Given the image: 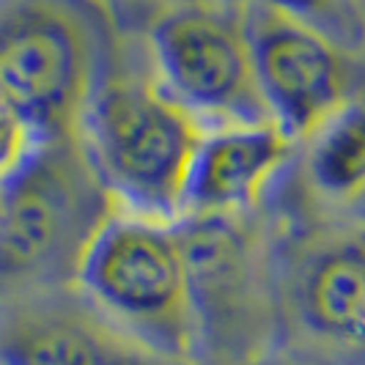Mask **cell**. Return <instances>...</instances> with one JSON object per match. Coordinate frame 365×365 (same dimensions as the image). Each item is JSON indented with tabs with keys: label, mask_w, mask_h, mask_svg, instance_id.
<instances>
[{
	"label": "cell",
	"mask_w": 365,
	"mask_h": 365,
	"mask_svg": "<svg viewBox=\"0 0 365 365\" xmlns=\"http://www.w3.org/2000/svg\"><path fill=\"white\" fill-rule=\"evenodd\" d=\"M201 121L163 86L113 72L83 115L77 140L115 212L154 222H179Z\"/></svg>",
	"instance_id": "6da1fadb"
},
{
	"label": "cell",
	"mask_w": 365,
	"mask_h": 365,
	"mask_svg": "<svg viewBox=\"0 0 365 365\" xmlns=\"http://www.w3.org/2000/svg\"><path fill=\"white\" fill-rule=\"evenodd\" d=\"M110 47L108 14L93 0H0V91L41 143L77 138Z\"/></svg>",
	"instance_id": "7a4b0ae2"
},
{
	"label": "cell",
	"mask_w": 365,
	"mask_h": 365,
	"mask_svg": "<svg viewBox=\"0 0 365 365\" xmlns=\"http://www.w3.org/2000/svg\"><path fill=\"white\" fill-rule=\"evenodd\" d=\"M74 280L132 344L168 360H192L203 346L190 261L176 222L115 212L86 247Z\"/></svg>",
	"instance_id": "3957f363"
},
{
	"label": "cell",
	"mask_w": 365,
	"mask_h": 365,
	"mask_svg": "<svg viewBox=\"0 0 365 365\" xmlns=\"http://www.w3.org/2000/svg\"><path fill=\"white\" fill-rule=\"evenodd\" d=\"M115 215L77 138L47 140L3 184L0 286L74 277L96 231Z\"/></svg>",
	"instance_id": "277c9868"
},
{
	"label": "cell",
	"mask_w": 365,
	"mask_h": 365,
	"mask_svg": "<svg viewBox=\"0 0 365 365\" xmlns=\"http://www.w3.org/2000/svg\"><path fill=\"white\" fill-rule=\"evenodd\" d=\"M148 44L160 86L201 127L274 124L239 6L220 9L198 0L168 9L151 22Z\"/></svg>",
	"instance_id": "5b68a950"
},
{
	"label": "cell",
	"mask_w": 365,
	"mask_h": 365,
	"mask_svg": "<svg viewBox=\"0 0 365 365\" xmlns=\"http://www.w3.org/2000/svg\"><path fill=\"white\" fill-rule=\"evenodd\" d=\"M272 269L280 319L305 346L365 360V225H313Z\"/></svg>",
	"instance_id": "8992f818"
},
{
	"label": "cell",
	"mask_w": 365,
	"mask_h": 365,
	"mask_svg": "<svg viewBox=\"0 0 365 365\" xmlns=\"http://www.w3.org/2000/svg\"><path fill=\"white\" fill-rule=\"evenodd\" d=\"M239 11L272 121L302 143L354 96L349 50L289 14L261 6H239Z\"/></svg>",
	"instance_id": "52a82bcc"
},
{
	"label": "cell",
	"mask_w": 365,
	"mask_h": 365,
	"mask_svg": "<svg viewBox=\"0 0 365 365\" xmlns=\"http://www.w3.org/2000/svg\"><path fill=\"white\" fill-rule=\"evenodd\" d=\"M234 217L179 220L184 250L192 274L203 341L225 327V338L242 346L250 338V319L261 302L264 269L258 267L253 237L239 228Z\"/></svg>",
	"instance_id": "ba28073f"
},
{
	"label": "cell",
	"mask_w": 365,
	"mask_h": 365,
	"mask_svg": "<svg viewBox=\"0 0 365 365\" xmlns=\"http://www.w3.org/2000/svg\"><path fill=\"white\" fill-rule=\"evenodd\" d=\"M294 157L297 140L277 124L203 135L187 182L184 217H231L253 209Z\"/></svg>",
	"instance_id": "9c48e42d"
},
{
	"label": "cell",
	"mask_w": 365,
	"mask_h": 365,
	"mask_svg": "<svg viewBox=\"0 0 365 365\" xmlns=\"http://www.w3.org/2000/svg\"><path fill=\"white\" fill-rule=\"evenodd\" d=\"M299 182L319 225H365V93H354L311 132Z\"/></svg>",
	"instance_id": "30bf717a"
},
{
	"label": "cell",
	"mask_w": 365,
	"mask_h": 365,
	"mask_svg": "<svg viewBox=\"0 0 365 365\" xmlns=\"http://www.w3.org/2000/svg\"><path fill=\"white\" fill-rule=\"evenodd\" d=\"M0 365H138V360L83 313L17 305L0 313Z\"/></svg>",
	"instance_id": "8fae6325"
},
{
	"label": "cell",
	"mask_w": 365,
	"mask_h": 365,
	"mask_svg": "<svg viewBox=\"0 0 365 365\" xmlns=\"http://www.w3.org/2000/svg\"><path fill=\"white\" fill-rule=\"evenodd\" d=\"M234 3L289 14L327 34L344 50H360L365 44V14L351 0H234Z\"/></svg>",
	"instance_id": "7c38bea8"
},
{
	"label": "cell",
	"mask_w": 365,
	"mask_h": 365,
	"mask_svg": "<svg viewBox=\"0 0 365 365\" xmlns=\"http://www.w3.org/2000/svg\"><path fill=\"white\" fill-rule=\"evenodd\" d=\"M41 140L25 121L17 105L0 91V184L11 182L28 160L36 154Z\"/></svg>",
	"instance_id": "4fadbf2b"
},
{
	"label": "cell",
	"mask_w": 365,
	"mask_h": 365,
	"mask_svg": "<svg viewBox=\"0 0 365 365\" xmlns=\"http://www.w3.org/2000/svg\"><path fill=\"white\" fill-rule=\"evenodd\" d=\"M135 3H148V6H151V0H135ZM154 3H160L163 11H168V9H176V6H184V3H198V0H154ZM163 11H160V14H163Z\"/></svg>",
	"instance_id": "5bb4252c"
},
{
	"label": "cell",
	"mask_w": 365,
	"mask_h": 365,
	"mask_svg": "<svg viewBox=\"0 0 365 365\" xmlns=\"http://www.w3.org/2000/svg\"><path fill=\"white\" fill-rule=\"evenodd\" d=\"M351 3H354V6H357V9H360V11L365 14V0H351Z\"/></svg>",
	"instance_id": "9a60e30c"
},
{
	"label": "cell",
	"mask_w": 365,
	"mask_h": 365,
	"mask_svg": "<svg viewBox=\"0 0 365 365\" xmlns=\"http://www.w3.org/2000/svg\"><path fill=\"white\" fill-rule=\"evenodd\" d=\"M0 209H3V184H0Z\"/></svg>",
	"instance_id": "2e32d148"
}]
</instances>
